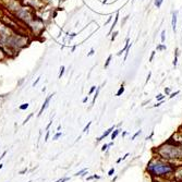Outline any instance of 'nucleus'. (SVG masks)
Here are the masks:
<instances>
[{
	"mask_svg": "<svg viewBox=\"0 0 182 182\" xmlns=\"http://www.w3.org/2000/svg\"><path fill=\"white\" fill-rule=\"evenodd\" d=\"M87 99H88V96H87V97H85V98L83 99V103H86V102H87Z\"/></svg>",
	"mask_w": 182,
	"mask_h": 182,
	"instance_id": "c03bdc74",
	"label": "nucleus"
},
{
	"mask_svg": "<svg viewBox=\"0 0 182 182\" xmlns=\"http://www.w3.org/2000/svg\"><path fill=\"white\" fill-rule=\"evenodd\" d=\"M180 94V91H176V92H173V93H171L170 95H169V98L170 99H172V98H175L177 95H179Z\"/></svg>",
	"mask_w": 182,
	"mask_h": 182,
	"instance_id": "dca6fc26",
	"label": "nucleus"
},
{
	"mask_svg": "<svg viewBox=\"0 0 182 182\" xmlns=\"http://www.w3.org/2000/svg\"><path fill=\"white\" fill-rule=\"evenodd\" d=\"M24 172H26V169H24V170H22V171H20V175H23Z\"/></svg>",
	"mask_w": 182,
	"mask_h": 182,
	"instance_id": "49530a36",
	"label": "nucleus"
},
{
	"mask_svg": "<svg viewBox=\"0 0 182 182\" xmlns=\"http://www.w3.org/2000/svg\"><path fill=\"white\" fill-rule=\"evenodd\" d=\"M163 103H164V100H161V102L156 103V104H155V105H153V108H157V107H160L161 105H163Z\"/></svg>",
	"mask_w": 182,
	"mask_h": 182,
	"instance_id": "5701e85b",
	"label": "nucleus"
},
{
	"mask_svg": "<svg viewBox=\"0 0 182 182\" xmlns=\"http://www.w3.org/2000/svg\"><path fill=\"white\" fill-rule=\"evenodd\" d=\"M100 88L102 87H97V90H96V93H95V95H94V98H93V105L95 104V100H96V98L98 97V94H99V91H100Z\"/></svg>",
	"mask_w": 182,
	"mask_h": 182,
	"instance_id": "2eb2a0df",
	"label": "nucleus"
},
{
	"mask_svg": "<svg viewBox=\"0 0 182 182\" xmlns=\"http://www.w3.org/2000/svg\"><path fill=\"white\" fill-rule=\"evenodd\" d=\"M111 58H112V55H110L108 58H107V60H106V63H105V68H108V66H109V63H110V61H111Z\"/></svg>",
	"mask_w": 182,
	"mask_h": 182,
	"instance_id": "a211bd4d",
	"label": "nucleus"
},
{
	"mask_svg": "<svg viewBox=\"0 0 182 182\" xmlns=\"http://www.w3.org/2000/svg\"><path fill=\"white\" fill-rule=\"evenodd\" d=\"M115 173V168H111L110 170L108 171V176H112Z\"/></svg>",
	"mask_w": 182,
	"mask_h": 182,
	"instance_id": "c85d7f7f",
	"label": "nucleus"
},
{
	"mask_svg": "<svg viewBox=\"0 0 182 182\" xmlns=\"http://www.w3.org/2000/svg\"><path fill=\"white\" fill-rule=\"evenodd\" d=\"M112 145H114V141H112V142H111V143H109V144H108V147H111V146H112Z\"/></svg>",
	"mask_w": 182,
	"mask_h": 182,
	"instance_id": "a18cd8bd",
	"label": "nucleus"
},
{
	"mask_svg": "<svg viewBox=\"0 0 182 182\" xmlns=\"http://www.w3.org/2000/svg\"><path fill=\"white\" fill-rule=\"evenodd\" d=\"M95 90H96V86H92V88L90 90V95H92L95 92Z\"/></svg>",
	"mask_w": 182,
	"mask_h": 182,
	"instance_id": "7c9ffc66",
	"label": "nucleus"
},
{
	"mask_svg": "<svg viewBox=\"0 0 182 182\" xmlns=\"http://www.w3.org/2000/svg\"><path fill=\"white\" fill-rule=\"evenodd\" d=\"M63 73H64V67L62 66L61 69H60V73H59V78H60V79H61L62 75H63Z\"/></svg>",
	"mask_w": 182,
	"mask_h": 182,
	"instance_id": "a878e982",
	"label": "nucleus"
},
{
	"mask_svg": "<svg viewBox=\"0 0 182 182\" xmlns=\"http://www.w3.org/2000/svg\"><path fill=\"white\" fill-rule=\"evenodd\" d=\"M111 18H112V17H109V19H108V20H107V22H106V24H108V23H109V22H110V21H111Z\"/></svg>",
	"mask_w": 182,
	"mask_h": 182,
	"instance_id": "79ce46f5",
	"label": "nucleus"
},
{
	"mask_svg": "<svg viewBox=\"0 0 182 182\" xmlns=\"http://www.w3.org/2000/svg\"><path fill=\"white\" fill-rule=\"evenodd\" d=\"M107 148H108V144H104L103 145V147H102V152L107 151Z\"/></svg>",
	"mask_w": 182,
	"mask_h": 182,
	"instance_id": "c756f323",
	"label": "nucleus"
},
{
	"mask_svg": "<svg viewBox=\"0 0 182 182\" xmlns=\"http://www.w3.org/2000/svg\"><path fill=\"white\" fill-rule=\"evenodd\" d=\"M129 45H130V38H129V37H127V38H125V45H124V47H123L122 49H121L120 51H119L117 55H118V56H121V55H122L123 52H124L125 50H127V48L129 47Z\"/></svg>",
	"mask_w": 182,
	"mask_h": 182,
	"instance_id": "423d86ee",
	"label": "nucleus"
},
{
	"mask_svg": "<svg viewBox=\"0 0 182 182\" xmlns=\"http://www.w3.org/2000/svg\"><path fill=\"white\" fill-rule=\"evenodd\" d=\"M93 179H94V178H93V176H92V177H88L86 180H87V181H91V180H93Z\"/></svg>",
	"mask_w": 182,
	"mask_h": 182,
	"instance_id": "37998d69",
	"label": "nucleus"
},
{
	"mask_svg": "<svg viewBox=\"0 0 182 182\" xmlns=\"http://www.w3.org/2000/svg\"><path fill=\"white\" fill-rule=\"evenodd\" d=\"M120 161H122V159H121V157L118 159V160H117V164H119V163H120Z\"/></svg>",
	"mask_w": 182,
	"mask_h": 182,
	"instance_id": "de8ad7c7",
	"label": "nucleus"
},
{
	"mask_svg": "<svg viewBox=\"0 0 182 182\" xmlns=\"http://www.w3.org/2000/svg\"><path fill=\"white\" fill-rule=\"evenodd\" d=\"M2 167H3V165H1V164H0V169H2Z\"/></svg>",
	"mask_w": 182,
	"mask_h": 182,
	"instance_id": "8fccbe9b",
	"label": "nucleus"
},
{
	"mask_svg": "<svg viewBox=\"0 0 182 182\" xmlns=\"http://www.w3.org/2000/svg\"><path fill=\"white\" fill-rule=\"evenodd\" d=\"M118 20H119V13H117V15H116V18H115V22H114V24H112V27H111V30H110V32L114 30V27L116 26V24H117V22H118Z\"/></svg>",
	"mask_w": 182,
	"mask_h": 182,
	"instance_id": "f3484780",
	"label": "nucleus"
},
{
	"mask_svg": "<svg viewBox=\"0 0 182 182\" xmlns=\"http://www.w3.org/2000/svg\"><path fill=\"white\" fill-rule=\"evenodd\" d=\"M179 55H180V49L179 48H176L175 50V59L172 61V66H173V69L177 68V64H178V59H179Z\"/></svg>",
	"mask_w": 182,
	"mask_h": 182,
	"instance_id": "39448f33",
	"label": "nucleus"
},
{
	"mask_svg": "<svg viewBox=\"0 0 182 182\" xmlns=\"http://www.w3.org/2000/svg\"><path fill=\"white\" fill-rule=\"evenodd\" d=\"M39 80H40V78H38V79H37V80H36V81H35V82H34V83H33V86H35V85H36V84H37V83H38V82H39Z\"/></svg>",
	"mask_w": 182,
	"mask_h": 182,
	"instance_id": "c9c22d12",
	"label": "nucleus"
},
{
	"mask_svg": "<svg viewBox=\"0 0 182 182\" xmlns=\"http://www.w3.org/2000/svg\"><path fill=\"white\" fill-rule=\"evenodd\" d=\"M160 42H161V44H164L166 42V31L165 30H163L160 33Z\"/></svg>",
	"mask_w": 182,
	"mask_h": 182,
	"instance_id": "9b49d317",
	"label": "nucleus"
},
{
	"mask_svg": "<svg viewBox=\"0 0 182 182\" xmlns=\"http://www.w3.org/2000/svg\"><path fill=\"white\" fill-rule=\"evenodd\" d=\"M30 182H31V181H30Z\"/></svg>",
	"mask_w": 182,
	"mask_h": 182,
	"instance_id": "864d4df0",
	"label": "nucleus"
},
{
	"mask_svg": "<svg viewBox=\"0 0 182 182\" xmlns=\"http://www.w3.org/2000/svg\"><path fill=\"white\" fill-rule=\"evenodd\" d=\"M91 124H92V122H88V123H87V125H86L85 128H84V130H83V132H87V131H88V129H90V127H91Z\"/></svg>",
	"mask_w": 182,
	"mask_h": 182,
	"instance_id": "bb28decb",
	"label": "nucleus"
},
{
	"mask_svg": "<svg viewBox=\"0 0 182 182\" xmlns=\"http://www.w3.org/2000/svg\"><path fill=\"white\" fill-rule=\"evenodd\" d=\"M164 0H155L154 1V5H155V7L157 8V9H159V8L161 7V5H163Z\"/></svg>",
	"mask_w": 182,
	"mask_h": 182,
	"instance_id": "ddd939ff",
	"label": "nucleus"
},
{
	"mask_svg": "<svg viewBox=\"0 0 182 182\" xmlns=\"http://www.w3.org/2000/svg\"><path fill=\"white\" fill-rule=\"evenodd\" d=\"M6 154H7V151H5V152H3V153H2V155H1V157H0V160H1V159H2L3 157H5V155H6Z\"/></svg>",
	"mask_w": 182,
	"mask_h": 182,
	"instance_id": "e433bc0d",
	"label": "nucleus"
},
{
	"mask_svg": "<svg viewBox=\"0 0 182 182\" xmlns=\"http://www.w3.org/2000/svg\"><path fill=\"white\" fill-rule=\"evenodd\" d=\"M32 116H33V115H32V114H31V115H30V116H29V117H27V118H26V119H25V120H24V122H23V124H25V123H26V122H27V121H29V120H30V119H31V118H32Z\"/></svg>",
	"mask_w": 182,
	"mask_h": 182,
	"instance_id": "2f4dec72",
	"label": "nucleus"
},
{
	"mask_svg": "<svg viewBox=\"0 0 182 182\" xmlns=\"http://www.w3.org/2000/svg\"><path fill=\"white\" fill-rule=\"evenodd\" d=\"M151 78H152V71H149V72H148V74H147V78H146V81H145V84H147V83L149 82Z\"/></svg>",
	"mask_w": 182,
	"mask_h": 182,
	"instance_id": "412c9836",
	"label": "nucleus"
},
{
	"mask_svg": "<svg viewBox=\"0 0 182 182\" xmlns=\"http://www.w3.org/2000/svg\"><path fill=\"white\" fill-rule=\"evenodd\" d=\"M93 178H94V179H100V177L99 176H97V175H94L93 176Z\"/></svg>",
	"mask_w": 182,
	"mask_h": 182,
	"instance_id": "58836bf2",
	"label": "nucleus"
},
{
	"mask_svg": "<svg viewBox=\"0 0 182 182\" xmlns=\"http://www.w3.org/2000/svg\"><path fill=\"white\" fill-rule=\"evenodd\" d=\"M86 170H87V169H86V168H84V169H82V170H81V171H79V172H76V173H75V176H79V175H81V173H84Z\"/></svg>",
	"mask_w": 182,
	"mask_h": 182,
	"instance_id": "cd10ccee",
	"label": "nucleus"
},
{
	"mask_svg": "<svg viewBox=\"0 0 182 182\" xmlns=\"http://www.w3.org/2000/svg\"><path fill=\"white\" fill-rule=\"evenodd\" d=\"M129 155H130V153H127V154H125V155H124V156H123V157H121V159H122V160H124V159L127 158V157H128Z\"/></svg>",
	"mask_w": 182,
	"mask_h": 182,
	"instance_id": "f704fd0d",
	"label": "nucleus"
},
{
	"mask_svg": "<svg viewBox=\"0 0 182 182\" xmlns=\"http://www.w3.org/2000/svg\"><path fill=\"white\" fill-rule=\"evenodd\" d=\"M94 54H95V50H94V49H92L90 52H88V55H87V56H93V55H94Z\"/></svg>",
	"mask_w": 182,
	"mask_h": 182,
	"instance_id": "72a5a7b5",
	"label": "nucleus"
},
{
	"mask_svg": "<svg viewBox=\"0 0 182 182\" xmlns=\"http://www.w3.org/2000/svg\"><path fill=\"white\" fill-rule=\"evenodd\" d=\"M48 137H49V132H47V134H46V136H45V141H47Z\"/></svg>",
	"mask_w": 182,
	"mask_h": 182,
	"instance_id": "ea45409f",
	"label": "nucleus"
},
{
	"mask_svg": "<svg viewBox=\"0 0 182 182\" xmlns=\"http://www.w3.org/2000/svg\"><path fill=\"white\" fill-rule=\"evenodd\" d=\"M155 55H156V50H154V51H152L151 57H149V62H153L154 58H155Z\"/></svg>",
	"mask_w": 182,
	"mask_h": 182,
	"instance_id": "aec40b11",
	"label": "nucleus"
},
{
	"mask_svg": "<svg viewBox=\"0 0 182 182\" xmlns=\"http://www.w3.org/2000/svg\"><path fill=\"white\" fill-rule=\"evenodd\" d=\"M52 97V95H50V96H48L47 98H46V100H45V103H44V105H43V107H42V109H40V111H39V114H38V116H40V115L43 114V111H44V109L47 107V105H48V103H49V100H50V98Z\"/></svg>",
	"mask_w": 182,
	"mask_h": 182,
	"instance_id": "0eeeda50",
	"label": "nucleus"
},
{
	"mask_svg": "<svg viewBox=\"0 0 182 182\" xmlns=\"http://www.w3.org/2000/svg\"><path fill=\"white\" fill-rule=\"evenodd\" d=\"M115 128H116V125H112L111 128H109L108 130L106 131V132H104V133H103V135H102V136L97 139V142H100V141H103V140H104L106 136H108L109 134H111V132H112V131L115 130Z\"/></svg>",
	"mask_w": 182,
	"mask_h": 182,
	"instance_id": "20e7f679",
	"label": "nucleus"
},
{
	"mask_svg": "<svg viewBox=\"0 0 182 182\" xmlns=\"http://www.w3.org/2000/svg\"><path fill=\"white\" fill-rule=\"evenodd\" d=\"M59 136H61V133H60V132H59V133H57V134L55 135V136H54V140H57Z\"/></svg>",
	"mask_w": 182,
	"mask_h": 182,
	"instance_id": "473e14b6",
	"label": "nucleus"
},
{
	"mask_svg": "<svg viewBox=\"0 0 182 182\" xmlns=\"http://www.w3.org/2000/svg\"><path fill=\"white\" fill-rule=\"evenodd\" d=\"M153 135H154V132H152V134H151V135H149V136H148V137H147V139H146V140H151V139H152V137H153Z\"/></svg>",
	"mask_w": 182,
	"mask_h": 182,
	"instance_id": "a19ab883",
	"label": "nucleus"
},
{
	"mask_svg": "<svg viewBox=\"0 0 182 182\" xmlns=\"http://www.w3.org/2000/svg\"><path fill=\"white\" fill-rule=\"evenodd\" d=\"M155 153L157 157L172 164H175V161L182 160V147L177 143L172 142L170 139L159 147H157Z\"/></svg>",
	"mask_w": 182,
	"mask_h": 182,
	"instance_id": "f03ea898",
	"label": "nucleus"
},
{
	"mask_svg": "<svg viewBox=\"0 0 182 182\" xmlns=\"http://www.w3.org/2000/svg\"><path fill=\"white\" fill-rule=\"evenodd\" d=\"M127 134H128V132H123V133H122V136H125Z\"/></svg>",
	"mask_w": 182,
	"mask_h": 182,
	"instance_id": "09e8293b",
	"label": "nucleus"
},
{
	"mask_svg": "<svg viewBox=\"0 0 182 182\" xmlns=\"http://www.w3.org/2000/svg\"><path fill=\"white\" fill-rule=\"evenodd\" d=\"M131 47H132V44L130 43V45H129V47L127 48V50H125V55H124V58H123V60H127L128 59V56H129V52H130V50H131Z\"/></svg>",
	"mask_w": 182,
	"mask_h": 182,
	"instance_id": "f8f14e48",
	"label": "nucleus"
},
{
	"mask_svg": "<svg viewBox=\"0 0 182 182\" xmlns=\"http://www.w3.org/2000/svg\"><path fill=\"white\" fill-rule=\"evenodd\" d=\"M177 166L172 163L165 160L159 157H153L146 166V172L153 179L155 178H166L173 175Z\"/></svg>",
	"mask_w": 182,
	"mask_h": 182,
	"instance_id": "f257e3e1",
	"label": "nucleus"
},
{
	"mask_svg": "<svg viewBox=\"0 0 182 182\" xmlns=\"http://www.w3.org/2000/svg\"><path fill=\"white\" fill-rule=\"evenodd\" d=\"M60 180H61V179H60ZM60 180H57V181H56V182H60Z\"/></svg>",
	"mask_w": 182,
	"mask_h": 182,
	"instance_id": "3c124183",
	"label": "nucleus"
},
{
	"mask_svg": "<svg viewBox=\"0 0 182 182\" xmlns=\"http://www.w3.org/2000/svg\"><path fill=\"white\" fill-rule=\"evenodd\" d=\"M177 23H178V11H172L171 13V27L172 31L177 32Z\"/></svg>",
	"mask_w": 182,
	"mask_h": 182,
	"instance_id": "7ed1b4c3",
	"label": "nucleus"
},
{
	"mask_svg": "<svg viewBox=\"0 0 182 182\" xmlns=\"http://www.w3.org/2000/svg\"><path fill=\"white\" fill-rule=\"evenodd\" d=\"M68 180H69V178H63V179L60 180V182H66V181H68Z\"/></svg>",
	"mask_w": 182,
	"mask_h": 182,
	"instance_id": "4c0bfd02",
	"label": "nucleus"
},
{
	"mask_svg": "<svg viewBox=\"0 0 182 182\" xmlns=\"http://www.w3.org/2000/svg\"><path fill=\"white\" fill-rule=\"evenodd\" d=\"M117 35H118V31H116V32H114V34H112V36H111V42H114L115 39H116V37H117Z\"/></svg>",
	"mask_w": 182,
	"mask_h": 182,
	"instance_id": "393cba45",
	"label": "nucleus"
},
{
	"mask_svg": "<svg viewBox=\"0 0 182 182\" xmlns=\"http://www.w3.org/2000/svg\"><path fill=\"white\" fill-rule=\"evenodd\" d=\"M120 132H121V130H120V129H115V130H114V132L111 133V140L114 141V140L116 139V137L118 136L119 134H120Z\"/></svg>",
	"mask_w": 182,
	"mask_h": 182,
	"instance_id": "1a4fd4ad",
	"label": "nucleus"
},
{
	"mask_svg": "<svg viewBox=\"0 0 182 182\" xmlns=\"http://www.w3.org/2000/svg\"><path fill=\"white\" fill-rule=\"evenodd\" d=\"M164 93H165V95H170V94H171L170 88H169V87L166 88V87H165V90H164Z\"/></svg>",
	"mask_w": 182,
	"mask_h": 182,
	"instance_id": "4be33fe9",
	"label": "nucleus"
},
{
	"mask_svg": "<svg viewBox=\"0 0 182 182\" xmlns=\"http://www.w3.org/2000/svg\"><path fill=\"white\" fill-rule=\"evenodd\" d=\"M29 108V104H23L22 106H20V109L21 110H25V109Z\"/></svg>",
	"mask_w": 182,
	"mask_h": 182,
	"instance_id": "b1692460",
	"label": "nucleus"
},
{
	"mask_svg": "<svg viewBox=\"0 0 182 182\" xmlns=\"http://www.w3.org/2000/svg\"><path fill=\"white\" fill-rule=\"evenodd\" d=\"M167 50V46L164 44H158L156 46V51H166Z\"/></svg>",
	"mask_w": 182,
	"mask_h": 182,
	"instance_id": "6e6552de",
	"label": "nucleus"
},
{
	"mask_svg": "<svg viewBox=\"0 0 182 182\" xmlns=\"http://www.w3.org/2000/svg\"><path fill=\"white\" fill-rule=\"evenodd\" d=\"M165 97H166V95H164V94H158V95L156 96V100H157V102H161V100L165 99Z\"/></svg>",
	"mask_w": 182,
	"mask_h": 182,
	"instance_id": "4468645a",
	"label": "nucleus"
},
{
	"mask_svg": "<svg viewBox=\"0 0 182 182\" xmlns=\"http://www.w3.org/2000/svg\"><path fill=\"white\" fill-rule=\"evenodd\" d=\"M132 1H135V0H132Z\"/></svg>",
	"mask_w": 182,
	"mask_h": 182,
	"instance_id": "603ef678",
	"label": "nucleus"
},
{
	"mask_svg": "<svg viewBox=\"0 0 182 182\" xmlns=\"http://www.w3.org/2000/svg\"><path fill=\"white\" fill-rule=\"evenodd\" d=\"M141 133H142V130H139V131H137L136 133H134V134L132 135V137H131V140H135V139H136L137 136H139L140 134H141Z\"/></svg>",
	"mask_w": 182,
	"mask_h": 182,
	"instance_id": "6ab92c4d",
	"label": "nucleus"
},
{
	"mask_svg": "<svg viewBox=\"0 0 182 182\" xmlns=\"http://www.w3.org/2000/svg\"><path fill=\"white\" fill-rule=\"evenodd\" d=\"M124 90H125V88H124V85L122 84V85L120 86V88L118 90V92L116 93V96H121V95H122L123 93H124Z\"/></svg>",
	"mask_w": 182,
	"mask_h": 182,
	"instance_id": "9d476101",
	"label": "nucleus"
}]
</instances>
